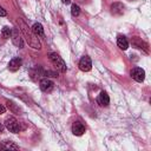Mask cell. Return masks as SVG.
<instances>
[{"label": "cell", "mask_w": 151, "mask_h": 151, "mask_svg": "<svg viewBox=\"0 0 151 151\" xmlns=\"http://www.w3.org/2000/svg\"><path fill=\"white\" fill-rule=\"evenodd\" d=\"M0 149H4V150H18L19 149V146L17 145V144H14L13 142H11V140H5L4 142V144L2 145H0Z\"/></svg>", "instance_id": "cell-15"}, {"label": "cell", "mask_w": 151, "mask_h": 151, "mask_svg": "<svg viewBox=\"0 0 151 151\" xmlns=\"http://www.w3.org/2000/svg\"><path fill=\"white\" fill-rule=\"evenodd\" d=\"M131 44H132V46H133V47H136V48L144 50L145 52H149L147 44H146V42H144V41H143L140 38H138V37H133V38H132V40H131Z\"/></svg>", "instance_id": "cell-9"}, {"label": "cell", "mask_w": 151, "mask_h": 151, "mask_svg": "<svg viewBox=\"0 0 151 151\" xmlns=\"http://www.w3.org/2000/svg\"><path fill=\"white\" fill-rule=\"evenodd\" d=\"M4 125L5 127L9 131V132H13V133H18L20 132L21 127H20V123L14 118V117H7L4 122Z\"/></svg>", "instance_id": "cell-3"}, {"label": "cell", "mask_w": 151, "mask_h": 151, "mask_svg": "<svg viewBox=\"0 0 151 151\" xmlns=\"http://www.w3.org/2000/svg\"><path fill=\"white\" fill-rule=\"evenodd\" d=\"M11 39H12V42H13L17 47H19V48H22V47H24V39L21 38V35H20V33H19V31H18L17 28H13V29H12Z\"/></svg>", "instance_id": "cell-5"}, {"label": "cell", "mask_w": 151, "mask_h": 151, "mask_svg": "<svg viewBox=\"0 0 151 151\" xmlns=\"http://www.w3.org/2000/svg\"><path fill=\"white\" fill-rule=\"evenodd\" d=\"M18 22H19L20 29H21V32H22V34H24V37H25L27 44H28L32 48H34V50H40V48H41V44H40L38 37L33 33L32 28H29V27L27 26V24H26L22 19H18Z\"/></svg>", "instance_id": "cell-1"}, {"label": "cell", "mask_w": 151, "mask_h": 151, "mask_svg": "<svg viewBox=\"0 0 151 151\" xmlns=\"http://www.w3.org/2000/svg\"><path fill=\"white\" fill-rule=\"evenodd\" d=\"M85 131H86V129H85V125L83 123L77 120L72 124V133L74 136H83L85 133Z\"/></svg>", "instance_id": "cell-8"}, {"label": "cell", "mask_w": 151, "mask_h": 151, "mask_svg": "<svg viewBox=\"0 0 151 151\" xmlns=\"http://www.w3.org/2000/svg\"><path fill=\"white\" fill-rule=\"evenodd\" d=\"M63 1V4H65V5H68L70 2H71V0H61Z\"/></svg>", "instance_id": "cell-21"}, {"label": "cell", "mask_w": 151, "mask_h": 151, "mask_svg": "<svg viewBox=\"0 0 151 151\" xmlns=\"http://www.w3.org/2000/svg\"><path fill=\"white\" fill-rule=\"evenodd\" d=\"M97 103H98L100 106H107L109 103H110V97H109V94H107L105 91H101L100 94H99L98 98H97Z\"/></svg>", "instance_id": "cell-12"}, {"label": "cell", "mask_w": 151, "mask_h": 151, "mask_svg": "<svg viewBox=\"0 0 151 151\" xmlns=\"http://www.w3.org/2000/svg\"><path fill=\"white\" fill-rule=\"evenodd\" d=\"M117 45H118L119 48H122L123 51H125L129 47V41H127V39L124 35H118V38H117Z\"/></svg>", "instance_id": "cell-13"}, {"label": "cell", "mask_w": 151, "mask_h": 151, "mask_svg": "<svg viewBox=\"0 0 151 151\" xmlns=\"http://www.w3.org/2000/svg\"><path fill=\"white\" fill-rule=\"evenodd\" d=\"M48 58H50L51 63L54 65V67H55L58 71H60V72H66V64H65V61L63 60V58H61L59 54H57L55 52H51V53L48 54Z\"/></svg>", "instance_id": "cell-2"}, {"label": "cell", "mask_w": 151, "mask_h": 151, "mask_svg": "<svg viewBox=\"0 0 151 151\" xmlns=\"http://www.w3.org/2000/svg\"><path fill=\"white\" fill-rule=\"evenodd\" d=\"M6 112V107L2 105V104H0V114H2V113H5Z\"/></svg>", "instance_id": "cell-20"}, {"label": "cell", "mask_w": 151, "mask_h": 151, "mask_svg": "<svg viewBox=\"0 0 151 151\" xmlns=\"http://www.w3.org/2000/svg\"><path fill=\"white\" fill-rule=\"evenodd\" d=\"M6 104H7V107L13 112V113H15V114H19L20 112H21V109L17 105V104H14L12 100H7L6 101Z\"/></svg>", "instance_id": "cell-16"}, {"label": "cell", "mask_w": 151, "mask_h": 151, "mask_svg": "<svg viewBox=\"0 0 151 151\" xmlns=\"http://www.w3.org/2000/svg\"><path fill=\"white\" fill-rule=\"evenodd\" d=\"M92 67V61L88 55H84L79 61V68L84 72H88Z\"/></svg>", "instance_id": "cell-6"}, {"label": "cell", "mask_w": 151, "mask_h": 151, "mask_svg": "<svg viewBox=\"0 0 151 151\" xmlns=\"http://www.w3.org/2000/svg\"><path fill=\"white\" fill-rule=\"evenodd\" d=\"M21 65H22V60H21L20 58H13V59L8 63V70H9L11 72H17V71L20 68Z\"/></svg>", "instance_id": "cell-10"}, {"label": "cell", "mask_w": 151, "mask_h": 151, "mask_svg": "<svg viewBox=\"0 0 151 151\" xmlns=\"http://www.w3.org/2000/svg\"><path fill=\"white\" fill-rule=\"evenodd\" d=\"M6 14H7V12L2 7H0V17H6Z\"/></svg>", "instance_id": "cell-19"}, {"label": "cell", "mask_w": 151, "mask_h": 151, "mask_svg": "<svg viewBox=\"0 0 151 151\" xmlns=\"http://www.w3.org/2000/svg\"><path fill=\"white\" fill-rule=\"evenodd\" d=\"M32 31H33V33H34L37 37H44V28H42V25H41V24L35 22V24L32 26Z\"/></svg>", "instance_id": "cell-14"}, {"label": "cell", "mask_w": 151, "mask_h": 151, "mask_svg": "<svg viewBox=\"0 0 151 151\" xmlns=\"http://www.w3.org/2000/svg\"><path fill=\"white\" fill-rule=\"evenodd\" d=\"M71 14H72L73 17H78V15L80 14V8H79L78 5H76V4L72 5V7H71Z\"/></svg>", "instance_id": "cell-18"}, {"label": "cell", "mask_w": 151, "mask_h": 151, "mask_svg": "<svg viewBox=\"0 0 151 151\" xmlns=\"http://www.w3.org/2000/svg\"><path fill=\"white\" fill-rule=\"evenodd\" d=\"M39 86H40V90H41L42 92L48 93V92H51V91L53 90L54 84H53V81H52V80H50V79H47V78H44V79H41V80H40Z\"/></svg>", "instance_id": "cell-7"}, {"label": "cell", "mask_w": 151, "mask_h": 151, "mask_svg": "<svg viewBox=\"0 0 151 151\" xmlns=\"http://www.w3.org/2000/svg\"><path fill=\"white\" fill-rule=\"evenodd\" d=\"M4 129H5V125H2V124L0 123V132H2V131H4Z\"/></svg>", "instance_id": "cell-22"}, {"label": "cell", "mask_w": 151, "mask_h": 151, "mask_svg": "<svg viewBox=\"0 0 151 151\" xmlns=\"http://www.w3.org/2000/svg\"><path fill=\"white\" fill-rule=\"evenodd\" d=\"M111 13L113 15H122L124 13V5L122 2H113L111 5Z\"/></svg>", "instance_id": "cell-11"}, {"label": "cell", "mask_w": 151, "mask_h": 151, "mask_svg": "<svg viewBox=\"0 0 151 151\" xmlns=\"http://www.w3.org/2000/svg\"><path fill=\"white\" fill-rule=\"evenodd\" d=\"M130 74H131V77H132V79H134V80L138 81V83H142V81H144V79H145V71H144L143 68H140V67H133V68L131 70Z\"/></svg>", "instance_id": "cell-4"}, {"label": "cell", "mask_w": 151, "mask_h": 151, "mask_svg": "<svg viewBox=\"0 0 151 151\" xmlns=\"http://www.w3.org/2000/svg\"><path fill=\"white\" fill-rule=\"evenodd\" d=\"M11 34H12V28H9L8 26H5L1 31V37L4 39H8V38H11Z\"/></svg>", "instance_id": "cell-17"}]
</instances>
